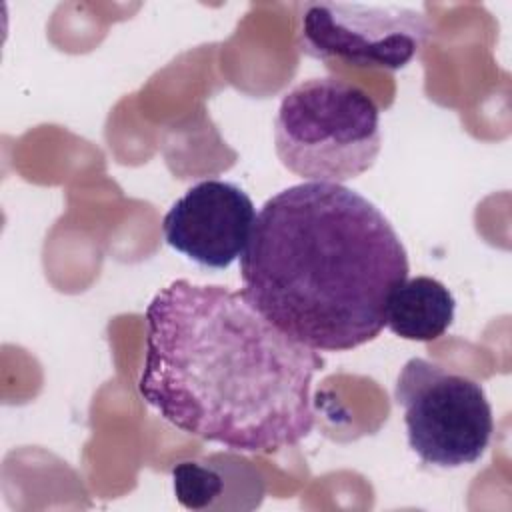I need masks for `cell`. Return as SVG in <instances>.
Listing matches in <instances>:
<instances>
[{"mask_svg":"<svg viewBox=\"0 0 512 512\" xmlns=\"http://www.w3.org/2000/svg\"><path fill=\"white\" fill-rule=\"evenodd\" d=\"M142 400L174 428L272 454L314 428L318 350L276 328L240 290L178 278L146 306Z\"/></svg>","mask_w":512,"mask_h":512,"instance_id":"cell-1","label":"cell"},{"mask_svg":"<svg viewBox=\"0 0 512 512\" xmlns=\"http://www.w3.org/2000/svg\"><path fill=\"white\" fill-rule=\"evenodd\" d=\"M242 292L284 334L346 352L386 326L392 290L408 278L406 248L368 198L336 182L270 196L240 256Z\"/></svg>","mask_w":512,"mask_h":512,"instance_id":"cell-2","label":"cell"},{"mask_svg":"<svg viewBox=\"0 0 512 512\" xmlns=\"http://www.w3.org/2000/svg\"><path fill=\"white\" fill-rule=\"evenodd\" d=\"M274 146L296 176L342 184L370 170L380 154L378 106L338 76L302 80L280 100Z\"/></svg>","mask_w":512,"mask_h":512,"instance_id":"cell-3","label":"cell"},{"mask_svg":"<svg viewBox=\"0 0 512 512\" xmlns=\"http://www.w3.org/2000/svg\"><path fill=\"white\" fill-rule=\"evenodd\" d=\"M410 450L436 468L478 462L494 432L492 406L476 380L426 358H410L394 386Z\"/></svg>","mask_w":512,"mask_h":512,"instance_id":"cell-4","label":"cell"},{"mask_svg":"<svg viewBox=\"0 0 512 512\" xmlns=\"http://www.w3.org/2000/svg\"><path fill=\"white\" fill-rule=\"evenodd\" d=\"M432 32L428 16L408 6L326 0L298 4V44L316 60L400 70Z\"/></svg>","mask_w":512,"mask_h":512,"instance_id":"cell-5","label":"cell"},{"mask_svg":"<svg viewBox=\"0 0 512 512\" xmlns=\"http://www.w3.org/2000/svg\"><path fill=\"white\" fill-rule=\"evenodd\" d=\"M254 220L256 208L238 184L208 178L170 206L162 234L170 248L198 266L224 270L242 256Z\"/></svg>","mask_w":512,"mask_h":512,"instance_id":"cell-6","label":"cell"},{"mask_svg":"<svg viewBox=\"0 0 512 512\" xmlns=\"http://www.w3.org/2000/svg\"><path fill=\"white\" fill-rule=\"evenodd\" d=\"M456 300L432 276H414L398 284L386 304V326L404 340L430 342L454 322Z\"/></svg>","mask_w":512,"mask_h":512,"instance_id":"cell-7","label":"cell"},{"mask_svg":"<svg viewBox=\"0 0 512 512\" xmlns=\"http://www.w3.org/2000/svg\"><path fill=\"white\" fill-rule=\"evenodd\" d=\"M176 500L190 510L210 508L222 494L224 480L212 466L200 462H180L172 468Z\"/></svg>","mask_w":512,"mask_h":512,"instance_id":"cell-8","label":"cell"}]
</instances>
